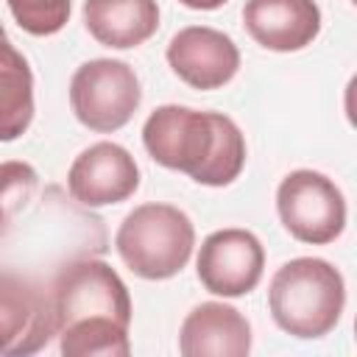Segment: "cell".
Returning <instances> with one entry per match:
<instances>
[{
  "mask_svg": "<svg viewBox=\"0 0 357 357\" xmlns=\"http://www.w3.org/2000/svg\"><path fill=\"white\" fill-rule=\"evenodd\" d=\"M276 212L298 243L326 245L346 229V198L340 187L318 170H293L279 181Z\"/></svg>",
  "mask_w": 357,
  "mask_h": 357,
  "instance_id": "8992f818",
  "label": "cell"
},
{
  "mask_svg": "<svg viewBox=\"0 0 357 357\" xmlns=\"http://www.w3.org/2000/svg\"><path fill=\"white\" fill-rule=\"evenodd\" d=\"M195 271L209 293L237 298L259 284L265 271V248L248 229H218L201 243Z\"/></svg>",
  "mask_w": 357,
  "mask_h": 357,
  "instance_id": "ba28073f",
  "label": "cell"
},
{
  "mask_svg": "<svg viewBox=\"0 0 357 357\" xmlns=\"http://www.w3.org/2000/svg\"><path fill=\"white\" fill-rule=\"evenodd\" d=\"M148 156L204 187H226L245 167V137L229 114L178 103L153 109L142 126Z\"/></svg>",
  "mask_w": 357,
  "mask_h": 357,
  "instance_id": "7a4b0ae2",
  "label": "cell"
},
{
  "mask_svg": "<svg viewBox=\"0 0 357 357\" xmlns=\"http://www.w3.org/2000/svg\"><path fill=\"white\" fill-rule=\"evenodd\" d=\"M17 25L31 36H53L70 22L73 0H6Z\"/></svg>",
  "mask_w": 357,
  "mask_h": 357,
  "instance_id": "2e32d148",
  "label": "cell"
},
{
  "mask_svg": "<svg viewBox=\"0 0 357 357\" xmlns=\"http://www.w3.org/2000/svg\"><path fill=\"white\" fill-rule=\"evenodd\" d=\"M142 103L139 78L120 59L84 61L70 78V106L81 126L98 134L120 131Z\"/></svg>",
  "mask_w": 357,
  "mask_h": 357,
  "instance_id": "5b68a950",
  "label": "cell"
},
{
  "mask_svg": "<svg viewBox=\"0 0 357 357\" xmlns=\"http://www.w3.org/2000/svg\"><path fill=\"white\" fill-rule=\"evenodd\" d=\"M192 245L195 226L190 215L173 204L134 206L114 234V248L126 268L151 282L176 276L190 262Z\"/></svg>",
  "mask_w": 357,
  "mask_h": 357,
  "instance_id": "277c9868",
  "label": "cell"
},
{
  "mask_svg": "<svg viewBox=\"0 0 357 357\" xmlns=\"http://www.w3.org/2000/svg\"><path fill=\"white\" fill-rule=\"evenodd\" d=\"M243 25L265 50L293 53L321 33V8L315 0H245Z\"/></svg>",
  "mask_w": 357,
  "mask_h": 357,
  "instance_id": "8fae6325",
  "label": "cell"
},
{
  "mask_svg": "<svg viewBox=\"0 0 357 357\" xmlns=\"http://www.w3.org/2000/svg\"><path fill=\"white\" fill-rule=\"evenodd\" d=\"M3 36H6V28H3V25H0V39H3Z\"/></svg>",
  "mask_w": 357,
  "mask_h": 357,
  "instance_id": "ac0fdd59",
  "label": "cell"
},
{
  "mask_svg": "<svg viewBox=\"0 0 357 357\" xmlns=\"http://www.w3.org/2000/svg\"><path fill=\"white\" fill-rule=\"evenodd\" d=\"M33 120V73L28 59L0 39V142L20 139Z\"/></svg>",
  "mask_w": 357,
  "mask_h": 357,
  "instance_id": "5bb4252c",
  "label": "cell"
},
{
  "mask_svg": "<svg viewBox=\"0 0 357 357\" xmlns=\"http://www.w3.org/2000/svg\"><path fill=\"white\" fill-rule=\"evenodd\" d=\"M39 187V173L20 159L0 162V237L11 229L14 218L31 204Z\"/></svg>",
  "mask_w": 357,
  "mask_h": 357,
  "instance_id": "9a60e30c",
  "label": "cell"
},
{
  "mask_svg": "<svg viewBox=\"0 0 357 357\" xmlns=\"http://www.w3.org/2000/svg\"><path fill=\"white\" fill-rule=\"evenodd\" d=\"M137 187L139 167L117 142H95L84 148L67 170V190L84 206L120 204L131 198Z\"/></svg>",
  "mask_w": 357,
  "mask_h": 357,
  "instance_id": "30bf717a",
  "label": "cell"
},
{
  "mask_svg": "<svg viewBox=\"0 0 357 357\" xmlns=\"http://www.w3.org/2000/svg\"><path fill=\"white\" fill-rule=\"evenodd\" d=\"M181 6H187V8H195V11H215V8H220L226 0H178Z\"/></svg>",
  "mask_w": 357,
  "mask_h": 357,
  "instance_id": "e0dca14e",
  "label": "cell"
},
{
  "mask_svg": "<svg viewBox=\"0 0 357 357\" xmlns=\"http://www.w3.org/2000/svg\"><path fill=\"white\" fill-rule=\"evenodd\" d=\"M170 70L192 89H220L240 70V50L234 39L209 25H187L173 33L167 45Z\"/></svg>",
  "mask_w": 357,
  "mask_h": 357,
  "instance_id": "9c48e42d",
  "label": "cell"
},
{
  "mask_svg": "<svg viewBox=\"0 0 357 357\" xmlns=\"http://www.w3.org/2000/svg\"><path fill=\"white\" fill-rule=\"evenodd\" d=\"M56 337L50 296L31 279L0 271V357H28Z\"/></svg>",
  "mask_w": 357,
  "mask_h": 357,
  "instance_id": "52a82bcc",
  "label": "cell"
},
{
  "mask_svg": "<svg viewBox=\"0 0 357 357\" xmlns=\"http://www.w3.org/2000/svg\"><path fill=\"white\" fill-rule=\"evenodd\" d=\"M50 301L64 357H126L131 351V296L109 262L89 257L64 265Z\"/></svg>",
  "mask_w": 357,
  "mask_h": 357,
  "instance_id": "6da1fadb",
  "label": "cell"
},
{
  "mask_svg": "<svg viewBox=\"0 0 357 357\" xmlns=\"http://www.w3.org/2000/svg\"><path fill=\"white\" fill-rule=\"evenodd\" d=\"M178 351L184 357H245L251 351V324L231 304L204 301L187 312Z\"/></svg>",
  "mask_w": 357,
  "mask_h": 357,
  "instance_id": "7c38bea8",
  "label": "cell"
},
{
  "mask_svg": "<svg viewBox=\"0 0 357 357\" xmlns=\"http://www.w3.org/2000/svg\"><path fill=\"white\" fill-rule=\"evenodd\" d=\"M343 307V273L321 257H296L284 262L268 284V310L276 326L301 340L329 335L337 326Z\"/></svg>",
  "mask_w": 357,
  "mask_h": 357,
  "instance_id": "3957f363",
  "label": "cell"
},
{
  "mask_svg": "<svg viewBox=\"0 0 357 357\" xmlns=\"http://www.w3.org/2000/svg\"><path fill=\"white\" fill-rule=\"evenodd\" d=\"M84 25L95 42L128 50L148 42L159 28L156 0H84Z\"/></svg>",
  "mask_w": 357,
  "mask_h": 357,
  "instance_id": "4fadbf2b",
  "label": "cell"
}]
</instances>
